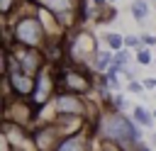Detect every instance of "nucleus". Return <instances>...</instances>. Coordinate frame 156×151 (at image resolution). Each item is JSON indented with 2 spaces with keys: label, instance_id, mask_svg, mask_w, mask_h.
Masks as SVG:
<instances>
[{
  "label": "nucleus",
  "instance_id": "aec40b11",
  "mask_svg": "<svg viewBox=\"0 0 156 151\" xmlns=\"http://www.w3.org/2000/svg\"><path fill=\"white\" fill-rule=\"evenodd\" d=\"M110 107H112V110H119V112H124V110H127V97H124V93H115V95H112V102H110Z\"/></svg>",
  "mask_w": 156,
  "mask_h": 151
},
{
  "label": "nucleus",
  "instance_id": "f8f14e48",
  "mask_svg": "<svg viewBox=\"0 0 156 151\" xmlns=\"http://www.w3.org/2000/svg\"><path fill=\"white\" fill-rule=\"evenodd\" d=\"M132 119L141 127V129H154V112L146 107V105H134L132 107Z\"/></svg>",
  "mask_w": 156,
  "mask_h": 151
},
{
  "label": "nucleus",
  "instance_id": "39448f33",
  "mask_svg": "<svg viewBox=\"0 0 156 151\" xmlns=\"http://www.w3.org/2000/svg\"><path fill=\"white\" fill-rule=\"evenodd\" d=\"M56 90H58L56 63H46V66L34 76V90H32V97H29V100L34 102L37 110H41V107H46V105L54 100Z\"/></svg>",
  "mask_w": 156,
  "mask_h": 151
},
{
  "label": "nucleus",
  "instance_id": "4be33fe9",
  "mask_svg": "<svg viewBox=\"0 0 156 151\" xmlns=\"http://www.w3.org/2000/svg\"><path fill=\"white\" fill-rule=\"evenodd\" d=\"M0 151H15L12 149V144H10V139H7V134H5V129L0 127Z\"/></svg>",
  "mask_w": 156,
  "mask_h": 151
},
{
  "label": "nucleus",
  "instance_id": "6ab92c4d",
  "mask_svg": "<svg viewBox=\"0 0 156 151\" xmlns=\"http://www.w3.org/2000/svg\"><path fill=\"white\" fill-rule=\"evenodd\" d=\"M124 90H127L129 95H144V93H146V88H144V83H141L139 78H134V80H127Z\"/></svg>",
  "mask_w": 156,
  "mask_h": 151
},
{
  "label": "nucleus",
  "instance_id": "423d86ee",
  "mask_svg": "<svg viewBox=\"0 0 156 151\" xmlns=\"http://www.w3.org/2000/svg\"><path fill=\"white\" fill-rule=\"evenodd\" d=\"M49 107H51V119L56 114H80V117L88 119L90 97L78 95V93H68V90H56V95L49 102Z\"/></svg>",
  "mask_w": 156,
  "mask_h": 151
},
{
  "label": "nucleus",
  "instance_id": "5701e85b",
  "mask_svg": "<svg viewBox=\"0 0 156 151\" xmlns=\"http://www.w3.org/2000/svg\"><path fill=\"white\" fill-rule=\"evenodd\" d=\"M141 83H144V88H146V90H151V93H156V76H149V78H141Z\"/></svg>",
  "mask_w": 156,
  "mask_h": 151
},
{
  "label": "nucleus",
  "instance_id": "7ed1b4c3",
  "mask_svg": "<svg viewBox=\"0 0 156 151\" xmlns=\"http://www.w3.org/2000/svg\"><path fill=\"white\" fill-rule=\"evenodd\" d=\"M98 41H100V37H95L90 29L76 27V29L71 32V37L66 39V44H63V56H66L63 63H73V66H85V68H90L95 54L100 51Z\"/></svg>",
  "mask_w": 156,
  "mask_h": 151
},
{
  "label": "nucleus",
  "instance_id": "f257e3e1",
  "mask_svg": "<svg viewBox=\"0 0 156 151\" xmlns=\"http://www.w3.org/2000/svg\"><path fill=\"white\" fill-rule=\"evenodd\" d=\"M88 132L102 141L119 144L124 151H132L136 146V141L144 139V129L132 119V114H124V112L112 110V107H102V112L88 127Z\"/></svg>",
  "mask_w": 156,
  "mask_h": 151
},
{
  "label": "nucleus",
  "instance_id": "2eb2a0df",
  "mask_svg": "<svg viewBox=\"0 0 156 151\" xmlns=\"http://www.w3.org/2000/svg\"><path fill=\"white\" fill-rule=\"evenodd\" d=\"M149 12H151V7H149L146 0H132V2H129V15H132L136 22H144V19L149 17Z\"/></svg>",
  "mask_w": 156,
  "mask_h": 151
},
{
  "label": "nucleus",
  "instance_id": "c85d7f7f",
  "mask_svg": "<svg viewBox=\"0 0 156 151\" xmlns=\"http://www.w3.org/2000/svg\"><path fill=\"white\" fill-rule=\"evenodd\" d=\"M151 112H154V119H156V107H154V110H151Z\"/></svg>",
  "mask_w": 156,
  "mask_h": 151
},
{
  "label": "nucleus",
  "instance_id": "a211bd4d",
  "mask_svg": "<svg viewBox=\"0 0 156 151\" xmlns=\"http://www.w3.org/2000/svg\"><path fill=\"white\" fill-rule=\"evenodd\" d=\"M141 46H144L141 34H124V49H129V51H139Z\"/></svg>",
  "mask_w": 156,
  "mask_h": 151
},
{
  "label": "nucleus",
  "instance_id": "a878e982",
  "mask_svg": "<svg viewBox=\"0 0 156 151\" xmlns=\"http://www.w3.org/2000/svg\"><path fill=\"white\" fill-rule=\"evenodd\" d=\"M90 2L98 5V10H100V7H107V0H90Z\"/></svg>",
  "mask_w": 156,
  "mask_h": 151
},
{
  "label": "nucleus",
  "instance_id": "20e7f679",
  "mask_svg": "<svg viewBox=\"0 0 156 151\" xmlns=\"http://www.w3.org/2000/svg\"><path fill=\"white\" fill-rule=\"evenodd\" d=\"M56 78H58V90L78 93L90 97L95 93V73L85 66H73V63H58L56 66Z\"/></svg>",
  "mask_w": 156,
  "mask_h": 151
},
{
  "label": "nucleus",
  "instance_id": "393cba45",
  "mask_svg": "<svg viewBox=\"0 0 156 151\" xmlns=\"http://www.w3.org/2000/svg\"><path fill=\"white\" fill-rule=\"evenodd\" d=\"M132 151H154V146H149V144L141 139V141H136V146H134Z\"/></svg>",
  "mask_w": 156,
  "mask_h": 151
},
{
  "label": "nucleus",
  "instance_id": "6e6552de",
  "mask_svg": "<svg viewBox=\"0 0 156 151\" xmlns=\"http://www.w3.org/2000/svg\"><path fill=\"white\" fill-rule=\"evenodd\" d=\"M37 5L49 10L66 32L73 27V22H78V0H37Z\"/></svg>",
  "mask_w": 156,
  "mask_h": 151
},
{
  "label": "nucleus",
  "instance_id": "bb28decb",
  "mask_svg": "<svg viewBox=\"0 0 156 151\" xmlns=\"http://www.w3.org/2000/svg\"><path fill=\"white\" fill-rule=\"evenodd\" d=\"M151 144H154V151H156V132L151 134Z\"/></svg>",
  "mask_w": 156,
  "mask_h": 151
},
{
  "label": "nucleus",
  "instance_id": "c756f323",
  "mask_svg": "<svg viewBox=\"0 0 156 151\" xmlns=\"http://www.w3.org/2000/svg\"><path fill=\"white\" fill-rule=\"evenodd\" d=\"M154 10H156V5H154Z\"/></svg>",
  "mask_w": 156,
  "mask_h": 151
},
{
  "label": "nucleus",
  "instance_id": "4468645a",
  "mask_svg": "<svg viewBox=\"0 0 156 151\" xmlns=\"http://www.w3.org/2000/svg\"><path fill=\"white\" fill-rule=\"evenodd\" d=\"M100 41H102L105 49H110V51L124 49V34H119V32H102V34H100Z\"/></svg>",
  "mask_w": 156,
  "mask_h": 151
},
{
  "label": "nucleus",
  "instance_id": "b1692460",
  "mask_svg": "<svg viewBox=\"0 0 156 151\" xmlns=\"http://www.w3.org/2000/svg\"><path fill=\"white\" fill-rule=\"evenodd\" d=\"M141 41H144V46H156V37L154 34H141Z\"/></svg>",
  "mask_w": 156,
  "mask_h": 151
},
{
  "label": "nucleus",
  "instance_id": "412c9836",
  "mask_svg": "<svg viewBox=\"0 0 156 151\" xmlns=\"http://www.w3.org/2000/svg\"><path fill=\"white\" fill-rule=\"evenodd\" d=\"M7 102H10V93H7V90H0V122H5V114H7Z\"/></svg>",
  "mask_w": 156,
  "mask_h": 151
},
{
  "label": "nucleus",
  "instance_id": "9b49d317",
  "mask_svg": "<svg viewBox=\"0 0 156 151\" xmlns=\"http://www.w3.org/2000/svg\"><path fill=\"white\" fill-rule=\"evenodd\" d=\"M56 151H93L90 146V132H80V134H73V136H66Z\"/></svg>",
  "mask_w": 156,
  "mask_h": 151
},
{
  "label": "nucleus",
  "instance_id": "1a4fd4ad",
  "mask_svg": "<svg viewBox=\"0 0 156 151\" xmlns=\"http://www.w3.org/2000/svg\"><path fill=\"white\" fill-rule=\"evenodd\" d=\"M32 136H34L37 151H56L58 144L66 139V136L61 134V129L56 127V122H39V124L32 129Z\"/></svg>",
  "mask_w": 156,
  "mask_h": 151
},
{
  "label": "nucleus",
  "instance_id": "ddd939ff",
  "mask_svg": "<svg viewBox=\"0 0 156 151\" xmlns=\"http://www.w3.org/2000/svg\"><path fill=\"white\" fill-rule=\"evenodd\" d=\"M112 56H115V51H110V49H100L98 54H95V58H93V63H90V71L93 73H107V68H110V63H112Z\"/></svg>",
  "mask_w": 156,
  "mask_h": 151
},
{
  "label": "nucleus",
  "instance_id": "dca6fc26",
  "mask_svg": "<svg viewBox=\"0 0 156 151\" xmlns=\"http://www.w3.org/2000/svg\"><path fill=\"white\" fill-rule=\"evenodd\" d=\"M7 71H10V46L0 41V85L5 83Z\"/></svg>",
  "mask_w": 156,
  "mask_h": 151
},
{
  "label": "nucleus",
  "instance_id": "0eeeda50",
  "mask_svg": "<svg viewBox=\"0 0 156 151\" xmlns=\"http://www.w3.org/2000/svg\"><path fill=\"white\" fill-rule=\"evenodd\" d=\"M7 46H10V63H15L27 76H37L49 63L46 54L41 49H27V46H17V44H7Z\"/></svg>",
  "mask_w": 156,
  "mask_h": 151
},
{
  "label": "nucleus",
  "instance_id": "9d476101",
  "mask_svg": "<svg viewBox=\"0 0 156 151\" xmlns=\"http://www.w3.org/2000/svg\"><path fill=\"white\" fill-rule=\"evenodd\" d=\"M5 90L15 97H32V90H34V76H27L24 71H20L15 63H10V71H7V78H5Z\"/></svg>",
  "mask_w": 156,
  "mask_h": 151
},
{
  "label": "nucleus",
  "instance_id": "f3484780",
  "mask_svg": "<svg viewBox=\"0 0 156 151\" xmlns=\"http://www.w3.org/2000/svg\"><path fill=\"white\" fill-rule=\"evenodd\" d=\"M134 61H136V66H149L151 61H154V51H151V46H141L139 51H134Z\"/></svg>",
  "mask_w": 156,
  "mask_h": 151
},
{
  "label": "nucleus",
  "instance_id": "7c9ffc66",
  "mask_svg": "<svg viewBox=\"0 0 156 151\" xmlns=\"http://www.w3.org/2000/svg\"><path fill=\"white\" fill-rule=\"evenodd\" d=\"M154 97H156V93H154Z\"/></svg>",
  "mask_w": 156,
  "mask_h": 151
},
{
  "label": "nucleus",
  "instance_id": "f03ea898",
  "mask_svg": "<svg viewBox=\"0 0 156 151\" xmlns=\"http://www.w3.org/2000/svg\"><path fill=\"white\" fill-rule=\"evenodd\" d=\"M49 32L39 17V12H17L7 27V44L27 46V49H46L49 46Z\"/></svg>",
  "mask_w": 156,
  "mask_h": 151
},
{
  "label": "nucleus",
  "instance_id": "cd10ccee",
  "mask_svg": "<svg viewBox=\"0 0 156 151\" xmlns=\"http://www.w3.org/2000/svg\"><path fill=\"white\" fill-rule=\"evenodd\" d=\"M0 41H2V44H5V37H2V27H0Z\"/></svg>",
  "mask_w": 156,
  "mask_h": 151
}]
</instances>
